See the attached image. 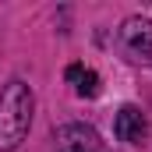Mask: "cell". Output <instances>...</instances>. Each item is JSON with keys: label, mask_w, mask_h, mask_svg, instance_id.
<instances>
[{"label": "cell", "mask_w": 152, "mask_h": 152, "mask_svg": "<svg viewBox=\"0 0 152 152\" xmlns=\"http://www.w3.org/2000/svg\"><path fill=\"white\" fill-rule=\"evenodd\" d=\"M53 149L57 152H99L103 142H99V131L81 124V120H71V124H60L53 131Z\"/></svg>", "instance_id": "3957f363"}, {"label": "cell", "mask_w": 152, "mask_h": 152, "mask_svg": "<svg viewBox=\"0 0 152 152\" xmlns=\"http://www.w3.org/2000/svg\"><path fill=\"white\" fill-rule=\"evenodd\" d=\"M32 110H36L32 85L21 78H11L0 88V152L21 149V142L28 138V127H32Z\"/></svg>", "instance_id": "6da1fadb"}, {"label": "cell", "mask_w": 152, "mask_h": 152, "mask_svg": "<svg viewBox=\"0 0 152 152\" xmlns=\"http://www.w3.org/2000/svg\"><path fill=\"white\" fill-rule=\"evenodd\" d=\"M117 42H120L124 53H131L134 60L152 57V18H142V14L124 18L120 28H117Z\"/></svg>", "instance_id": "7a4b0ae2"}, {"label": "cell", "mask_w": 152, "mask_h": 152, "mask_svg": "<svg viewBox=\"0 0 152 152\" xmlns=\"http://www.w3.org/2000/svg\"><path fill=\"white\" fill-rule=\"evenodd\" d=\"M64 78L75 85V92L81 96V99H96V96H99V75H96L92 67H85V64H71V67L64 71Z\"/></svg>", "instance_id": "5b68a950"}, {"label": "cell", "mask_w": 152, "mask_h": 152, "mask_svg": "<svg viewBox=\"0 0 152 152\" xmlns=\"http://www.w3.org/2000/svg\"><path fill=\"white\" fill-rule=\"evenodd\" d=\"M113 134L120 138V142H127V145H142L145 138H149V120H145V113L138 110V106H120L113 117Z\"/></svg>", "instance_id": "277c9868"}]
</instances>
